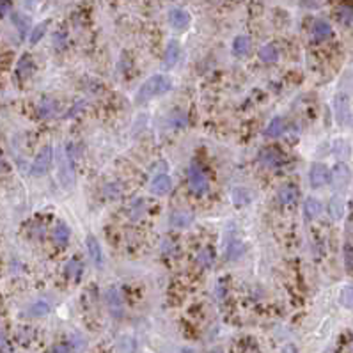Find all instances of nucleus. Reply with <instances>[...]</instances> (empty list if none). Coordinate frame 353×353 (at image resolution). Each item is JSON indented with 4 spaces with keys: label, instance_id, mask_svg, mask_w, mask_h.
Listing matches in <instances>:
<instances>
[{
    "label": "nucleus",
    "instance_id": "17",
    "mask_svg": "<svg viewBox=\"0 0 353 353\" xmlns=\"http://www.w3.org/2000/svg\"><path fill=\"white\" fill-rule=\"evenodd\" d=\"M329 213H330V217H332L334 220L343 219V215H345V201H343L339 195H336V197H332V199H330Z\"/></svg>",
    "mask_w": 353,
    "mask_h": 353
},
{
    "label": "nucleus",
    "instance_id": "15",
    "mask_svg": "<svg viewBox=\"0 0 353 353\" xmlns=\"http://www.w3.org/2000/svg\"><path fill=\"white\" fill-rule=\"evenodd\" d=\"M233 52L238 55V57H245L250 52V37L248 36H238L233 41Z\"/></svg>",
    "mask_w": 353,
    "mask_h": 353
},
{
    "label": "nucleus",
    "instance_id": "3",
    "mask_svg": "<svg viewBox=\"0 0 353 353\" xmlns=\"http://www.w3.org/2000/svg\"><path fill=\"white\" fill-rule=\"evenodd\" d=\"M188 183H190V188L195 192V194H206L210 183H208V178L204 174V171L201 169L197 163H192L190 169H188Z\"/></svg>",
    "mask_w": 353,
    "mask_h": 353
},
{
    "label": "nucleus",
    "instance_id": "14",
    "mask_svg": "<svg viewBox=\"0 0 353 353\" xmlns=\"http://www.w3.org/2000/svg\"><path fill=\"white\" fill-rule=\"evenodd\" d=\"M277 197H279V201L282 204H293L298 199V188H296L295 185H284V187L279 190Z\"/></svg>",
    "mask_w": 353,
    "mask_h": 353
},
{
    "label": "nucleus",
    "instance_id": "5",
    "mask_svg": "<svg viewBox=\"0 0 353 353\" xmlns=\"http://www.w3.org/2000/svg\"><path fill=\"white\" fill-rule=\"evenodd\" d=\"M52 158H53V149L50 146H45L43 149L37 153L36 160L32 162V167H30V172L34 176H41L45 174L48 171L50 163H52Z\"/></svg>",
    "mask_w": 353,
    "mask_h": 353
},
{
    "label": "nucleus",
    "instance_id": "19",
    "mask_svg": "<svg viewBox=\"0 0 353 353\" xmlns=\"http://www.w3.org/2000/svg\"><path fill=\"white\" fill-rule=\"evenodd\" d=\"M259 59L263 62H266V64H270V62H275L277 59H279V50H277V46L272 45V43H268V45L261 46Z\"/></svg>",
    "mask_w": 353,
    "mask_h": 353
},
{
    "label": "nucleus",
    "instance_id": "23",
    "mask_svg": "<svg viewBox=\"0 0 353 353\" xmlns=\"http://www.w3.org/2000/svg\"><path fill=\"white\" fill-rule=\"evenodd\" d=\"M57 114V103L53 102V100H43L39 103V116L41 118H53V116Z\"/></svg>",
    "mask_w": 353,
    "mask_h": 353
},
{
    "label": "nucleus",
    "instance_id": "36",
    "mask_svg": "<svg viewBox=\"0 0 353 353\" xmlns=\"http://www.w3.org/2000/svg\"><path fill=\"white\" fill-rule=\"evenodd\" d=\"M282 353H296V350H295V346L289 345V346H286L284 352H282Z\"/></svg>",
    "mask_w": 353,
    "mask_h": 353
},
{
    "label": "nucleus",
    "instance_id": "16",
    "mask_svg": "<svg viewBox=\"0 0 353 353\" xmlns=\"http://www.w3.org/2000/svg\"><path fill=\"white\" fill-rule=\"evenodd\" d=\"M304 208H305V215H307L309 219H316V217L321 215V211H323V204H321V201L314 199V197H307Z\"/></svg>",
    "mask_w": 353,
    "mask_h": 353
},
{
    "label": "nucleus",
    "instance_id": "37",
    "mask_svg": "<svg viewBox=\"0 0 353 353\" xmlns=\"http://www.w3.org/2000/svg\"><path fill=\"white\" fill-rule=\"evenodd\" d=\"M0 167H2V158H0Z\"/></svg>",
    "mask_w": 353,
    "mask_h": 353
},
{
    "label": "nucleus",
    "instance_id": "12",
    "mask_svg": "<svg viewBox=\"0 0 353 353\" xmlns=\"http://www.w3.org/2000/svg\"><path fill=\"white\" fill-rule=\"evenodd\" d=\"M34 71V62H32V57L30 55H21V59L18 61L16 64V75L21 78V80H25V78H29L30 75H32Z\"/></svg>",
    "mask_w": 353,
    "mask_h": 353
},
{
    "label": "nucleus",
    "instance_id": "33",
    "mask_svg": "<svg viewBox=\"0 0 353 353\" xmlns=\"http://www.w3.org/2000/svg\"><path fill=\"white\" fill-rule=\"evenodd\" d=\"M12 21H14V23L20 27L21 32H25V30H27V20H25L23 16H20V14H14V16H12Z\"/></svg>",
    "mask_w": 353,
    "mask_h": 353
},
{
    "label": "nucleus",
    "instance_id": "25",
    "mask_svg": "<svg viewBox=\"0 0 353 353\" xmlns=\"http://www.w3.org/2000/svg\"><path fill=\"white\" fill-rule=\"evenodd\" d=\"M80 273H82V263L78 259H71L68 264H66V275L69 277V279H73V280H78V277H80Z\"/></svg>",
    "mask_w": 353,
    "mask_h": 353
},
{
    "label": "nucleus",
    "instance_id": "29",
    "mask_svg": "<svg viewBox=\"0 0 353 353\" xmlns=\"http://www.w3.org/2000/svg\"><path fill=\"white\" fill-rule=\"evenodd\" d=\"M46 27H48V21H43V23H39V25H36V27H34L32 32H30V45H36V43H39L41 37L45 36Z\"/></svg>",
    "mask_w": 353,
    "mask_h": 353
},
{
    "label": "nucleus",
    "instance_id": "28",
    "mask_svg": "<svg viewBox=\"0 0 353 353\" xmlns=\"http://www.w3.org/2000/svg\"><path fill=\"white\" fill-rule=\"evenodd\" d=\"M243 252H245V245L236 239V241H233L228 247V259H238V257H241Z\"/></svg>",
    "mask_w": 353,
    "mask_h": 353
},
{
    "label": "nucleus",
    "instance_id": "26",
    "mask_svg": "<svg viewBox=\"0 0 353 353\" xmlns=\"http://www.w3.org/2000/svg\"><path fill=\"white\" fill-rule=\"evenodd\" d=\"M48 313H50V305L46 304V302H43V300L32 304V305H30V309H29V314H30V316H34V318L46 316Z\"/></svg>",
    "mask_w": 353,
    "mask_h": 353
},
{
    "label": "nucleus",
    "instance_id": "24",
    "mask_svg": "<svg viewBox=\"0 0 353 353\" xmlns=\"http://www.w3.org/2000/svg\"><path fill=\"white\" fill-rule=\"evenodd\" d=\"M69 236H71V231H69V228L66 224H59L57 228H55V231H53V239H55L59 245L68 243Z\"/></svg>",
    "mask_w": 353,
    "mask_h": 353
},
{
    "label": "nucleus",
    "instance_id": "34",
    "mask_svg": "<svg viewBox=\"0 0 353 353\" xmlns=\"http://www.w3.org/2000/svg\"><path fill=\"white\" fill-rule=\"evenodd\" d=\"M11 11V0H0V18Z\"/></svg>",
    "mask_w": 353,
    "mask_h": 353
},
{
    "label": "nucleus",
    "instance_id": "10",
    "mask_svg": "<svg viewBox=\"0 0 353 353\" xmlns=\"http://www.w3.org/2000/svg\"><path fill=\"white\" fill-rule=\"evenodd\" d=\"M107 302H109V309L112 316L114 318H121L122 314V298H121V293H119L118 288L114 286H110L107 289Z\"/></svg>",
    "mask_w": 353,
    "mask_h": 353
},
{
    "label": "nucleus",
    "instance_id": "22",
    "mask_svg": "<svg viewBox=\"0 0 353 353\" xmlns=\"http://www.w3.org/2000/svg\"><path fill=\"white\" fill-rule=\"evenodd\" d=\"M284 131V119L282 118H273L272 121H270V124L266 126V137L268 138H275L279 137L280 133Z\"/></svg>",
    "mask_w": 353,
    "mask_h": 353
},
{
    "label": "nucleus",
    "instance_id": "13",
    "mask_svg": "<svg viewBox=\"0 0 353 353\" xmlns=\"http://www.w3.org/2000/svg\"><path fill=\"white\" fill-rule=\"evenodd\" d=\"M194 222V215L188 213V211H176L171 215V226L178 229H185L188 228L190 224Z\"/></svg>",
    "mask_w": 353,
    "mask_h": 353
},
{
    "label": "nucleus",
    "instance_id": "32",
    "mask_svg": "<svg viewBox=\"0 0 353 353\" xmlns=\"http://www.w3.org/2000/svg\"><path fill=\"white\" fill-rule=\"evenodd\" d=\"M211 259H213V256H211V252L208 250V248H204V250L199 254V264H201V266H204V268L210 266Z\"/></svg>",
    "mask_w": 353,
    "mask_h": 353
},
{
    "label": "nucleus",
    "instance_id": "4",
    "mask_svg": "<svg viewBox=\"0 0 353 353\" xmlns=\"http://www.w3.org/2000/svg\"><path fill=\"white\" fill-rule=\"evenodd\" d=\"M330 181H332L334 188H337V190H345V188L350 185V181H352V171H350V167L343 162L336 163L332 172H330Z\"/></svg>",
    "mask_w": 353,
    "mask_h": 353
},
{
    "label": "nucleus",
    "instance_id": "31",
    "mask_svg": "<svg viewBox=\"0 0 353 353\" xmlns=\"http://www.w3.org/2000/svg\"><path fill=\"white\" fill-rule=\"evenodd\" d=\"M345 264L348 270H353V247L350 243L345 245Z\"/></svg>",
    "mask_w": 353,
    "mask_h": 353
},
{
    "label": "nucleus",
    "instance_id": "20",
    "mask_svg": "<svg viewBox=\"0 0 353 353\" xmlns=\"http://www.w3.org/2000/svg\"><path fill=\"white\" fill-rule=\"evenodd\" d=\"M259 160L263 163H266V165H277V163L282 160V156H280L279 151L273 149V147H266V149H263L259 153Z\"/></svg>",
    "mask_w": 353,
    "mask_h": 353
},
{
    "label": "nucleus",
    "instance_id": "6",
    "mask_svg": "<svg viewBox=\"0 0 353 353\" xmlns=\"http://www.w3.org/2000/svg\"><path fill=\"white\" fill-rule=\"evenodd\" d=\"M309 181L313 188H321L330 181V171L323 163H313L309 171Z\"/></svg>",
    "mask_w": 353,
    "mask_h": 353
},
{
    "label": "nucleus",
    "instance_id": "35",
    "mask_svg": "<svg viewBox=\"0 0 353 353\" xmlns=\"http://www.w3.org/2000/svg\"><path fill=\"white\" fill-rule=\"evenodd\" d=\"M46 353H69V348L66 345H55V346H52Z\"/></svg>",
    "mask_w": 353,
    "mask_h": 353
},
{
    "label": "nucleus",
    "instance_id": "11",
    "mask_svg": "<svg viewBox=\"0 0 353 353\" xmlns=\"http://www.w3.org/2000/svg\"><path fill=\"white\" fill-rule=\"evenodd\" d=\"M169 23L174 27L176 30H185L190 25V14L187 11H183V9H171L169 11Z\"/></svg>",
    "mask_w": 353,
    "mask_h": 353
},
{
    "label": "nucleus",
    "instance_id": "9",
    "mask_svg": "<svg viewBox=\"0 0 353 353\" xmlns=\"http://www.w3.org/2000/svg\"><path fill=\"white\" fill-rule=\"evenodd\" d=\"M86 245H87V252H89V257L94 263V266L102 270L103 268V252H102L100 243H98V239L94 238V235H87Z\"/></svg>",
    "mask_w": 353,
    "mask_h": 353
},
{
    "label": "nucleus",
    "instance_id": "38",
    "mask_svg": "<svg viewBox=\"0 0 353 353\" xmlns=\"http://www.w3.org/2000/svg\"><path fill=\"white\" fill-rule=\"evenodd\" d=\"M211 353H220V352H211Z\"/></svg>",
    "mask_w": 353,
    "mask_h": 353
},
{
    "label": "nucleus",
    "instance_id": "30",
    "mask_svg": "<svg viewBox=\"0 0 353 353\" xmlns=\"http://www.w3.org/2000/svg\"><path fill=\"white\" fill-rule=\"evenodd\" d=\"M339 302H341L345 307L353 309V286H346V288H343L341 295H339Z\"/></svg>",
    "mask_w": 353,
    "mask_h": 353
},
{
    "label": "nucleus",
    "instance_id": "18",
    "mask_svg": "<svg viewBox=\"0 0 353 353\" xmlns=\"http://www.w3.org/2000/svg\"><path fill=\"white\" fill-rule=\"evenodd\" d=\"M313 36L316 41H323V39H327V37L332 36V29H330V25L327 23V21L318 20L313 27Z\"/></svg>",
    "mask_w": 353,
    "mask_h": 353
},
{
    "label": "nucleus",
    "instance_id": "27",
    "mask_svg": "<svg viewBox=\"0 0 353 353\" xmlns=\"http://www.w3.org/2000/svg\"><path fill=\"white\" fill-rule=\"evenodd\" d=\"M233 201H235L238 206H243V204H248L250 203V194H248L245 188H235L233 190Z\"/></svg>",
    "mask_w": 353,
    "mask_h": 353
},
{
    "label": "nucleus",
    "instance_id": "1",
    "mask_svg": "<svg viewBox=\"0 0 353 353\" xmlns=\"http://www.w3.org/2000/svg\"><path fill=\"white\" fill-rule=\"evenodd\" d=\"M171 87H172L171 80H169L165 75H153V77H149L142 86L138 87L135 102L146 103L149 102V100H153V98L160 96V94H165Z\"/></svg>",
    "mask_w": 353,
    "mask_h": 353
},
{
    "label": "nucleus",
    "instance_id": "2",
    "mask_svg": "<svg viewBox=\"0 0 353 353\" xmlns=\"http://www.w3.org/2000/svg\"><path fill=\"white\" fill-rule=\"evenodd\" d=\"M57 171H59V181L62 183L64 188H71L75 183V171L71 165V158L68 156L66 149H59V160H57Z\"/></svg>",
    "mask_w": 353,
    "mask_h": 353
},
{
    "label": "nucleus",
    "instance_id": "7",
    "mask_svg": "<svg viewBox=\"0 0 353 353\" xmlns=\"http://www.w3.org/2000/svg\"><path fill=\"white\" fill-rule=\"evenodd\" d=\"M334 109H336V118L339 124H346L350 121V100L346 94L339 93L334 100Z\"/></svg>",
    "mask_w": 353,
    "mask_h": 353
},
{
    "label": "nucleus",
    "instance_id": "8",
    "mask_svg": "<svg viewBox=\"0 0 353 353\" xmlns=\"http://www.w3.org/2000/svg\"><path fill=\"white\" fill-rule=\"evenodd\" d=\"M172 188V181L171 178L167 174H156L153 178V181H151V194L153 195H158V197H162V195H167L169 192H171Z\"/></svg>",
    "mask_w": 353,
    "mask_h": 353
},
{
    "label": "nucleus",
    "instance_id": "21",
    "mask_svg": "<svg viewBox=\"0 0 353 353\" xmlns=\"http://www.w3.org/2000/svg\"><path fill=\"white\" fill-rule=\"evenodd\" d=\"M179 55H181V50H179L178 41H171L169 46L165 50V64L167 66H174L176 62L179 61Z\"/></svg>",
    "mask_w": 353,
    "mask_h": 353
}]
</instances>
